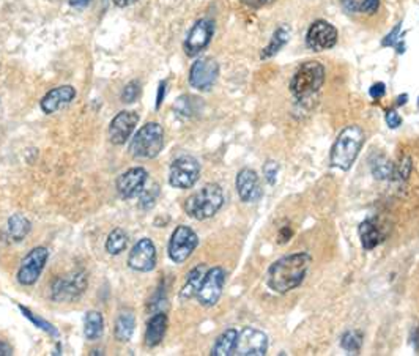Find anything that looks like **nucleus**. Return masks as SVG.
<instances>
[{
    "instance_id": "nucleus-1",
    "label": "nucleus",
    "mask_w": 419,
    "mask_h": 356,
    "mask_svg": "<svg viewBox=\"0 0 419 356\" xmlns=\"http://www.w3.org/2000/svg\"><path fill=\"white\" fill-rule=\"evenodd\" d=\"M311 255L296 253L274 262L266 273V284L276 293H287L300 287L308 275Z\"/></svg>"
},
{
    "instance_id": "nucleus-2",
    "label": "nucleus",
    "mask_w": 419,
    "mask_h": 356,
    "mask_svg": "<svg viewBox=\"0 0 419 356\" xmlns=\"http://www.w3.org/2000/svg\"><path fill=\"white\" fill-rule=\"evenodd\" d=\"M364 143V131L358 125H350L340 131L331 148L330 164L340 171H350Z\"/></svg>"
},
{
    "instance_id": "nucleus-3",
    "label": "nucleus",
    "mask_w": 419,
    "mask_h": 356,
    "mask_svg": "<svg viewBox=\"0 0 419 356\" xmlns=\"http://www.w3.org/2000/svg\"><path fill=\"white\" fill-rule=\"evenodd\" d=\"M224 205L223 188L216 183L202 186L199 191L189 195L185 202V211L197 221H205L215 216Z\"/></svg>"
},
{
    "instance_id": "nucleus-4",
    "label": "nucleus",
    "mask_w": 419,
    "mask_h": 356,
    "mask_svg": "<svg viewBox=\"0 0 419 356\" xmlns=\"http://www.w3.org/2000/svg\"><path fill=\"white\" fill-rule=\"evenodd\" d=\"M325 82V68L320 62L311 60V62L303 63L298 70L295 71L291 81V92L296 100H304L322 88Z\"/></svg>"
},
{
    "instance_id": "nucleus-5",
    "label": "nucleus",
    "mask_w": 419,
    "mask_h": 356,
    "mask_svg": "<svg viewBox=\"0 0 419 356\" xmlns=\"http://www.w3.org/2000/svg\"><path fill=\"white\" fill-rule=\"evenodd\" d=\"M164 147V130L163 126L156 122H150L143 125L131 141L129 151L134 158H143V160H151L156 158Z\"/></svg>"
},
{
    "instance_id": "nucleus-6",
    "label": "nucleus",
    "mask_w": 419,
    "mask_h": 356,
    "mask_svg": "<svg viewBox=\"0 0 419 356\" xmlns=\"http://www.w3.org/2000/svg\"><path fill=\"white\" fill-rule=\"evenodd\" d=\"M89 279L86 271H74L71 275L57 278L51 287V297L59 302H70L78 300L86 292Z\"/></svg>"
},
{
    "instance_id": "nucleus-7",
    "label": "nucleus",
    "mask_w": 419,
    "mask_h": 356,
    "mask_svg": "<svg viewBox=\"0 0 419 356\" xmlns=\"http://www.w3.org/2000/svg\"><path fill=\"white\" fill-rule=\"evenodd\" d=\"M201 177V164L193 156H180L171 166L169 183L178 189L193 188Z\"/></svg>"
},
{
    "instance_id": "nucleus-8",
    "label": "nucleus",
    "mask_w": 419,
    "mask_h": 356,
    "mask_svg": "<svg viewBox=\"0 0 419 356\" xmlns=\"http://www.w3.org/2000/svg\"><path fill=\"white\" fill-rule=\"evenodd\" d=\"M199 245L197 233L188 225H178L169 241V257L175 263L186 262Z\"/></svg>"
},
{
    "instance_id": "nucleus-9",
    "label": "nucleus",
    "mask_w": 419,
    "mask_h": 356,
    "mask_svg": "<svg viewBox=\"0 0 419 356\" xmlns=\"http://www.w3.org/2000/svg\"><path fill=\"white\" fill-rule=\"evenodd\" d=\"M219 76V65L215 59L202 57L196 60L189 71V84L196 90L207 92L216 84Z\"/></svg>"
},
{
    "instance_id": "nucleus-10",
    "label": "nucleus",
    "mask_w": 419,
    "mask_h": 356,
    "mask_svg": "<svg viewBox=\"0 0 419 356\" xmlns=\"http://www.w3.org/2000/svg\"><path fill=\"white\" fill-rule=\"evenodd\" d=\"M266 352H268V336L263 331L248 327L238 332L233 355L263 356Z\"/></svg>"
},
{
    "instance_id": "nucleus-11",
    "label": "nucleus",
    "mask_w": 419,
    "mask_h": 356,
    "mask_svg": "<svg viewBox=\"0 0 419 356\" xmlns=\"http://www.w3.org/2000/svg\"><path fill=\"white\" fill-rule=\"evenodd\" d=\"M49 251L44 246L34 248L30 251L24 260L21 262V267L18 271V281L22 285H34L38 278H40L41 271L44 270V265L48 262Z\"/></svg>"
},
{
    "instance_id": "nucleus-12",
    "label": "nucleus",
    "mask_w": 419,
    "mask_h": 356,
    "mask_svg": "<svg viewBox=\"0 0 419 356\" xmlns=\"http://www.w3.org/2000/svg\"><path fill=\"white\" fill-rule=\"evenodd\" d=\"M226 283V273L221 267H215L207 271L205 275L199 292H197V300L202 306L211 307L219 301L221 295H223Z\"/></svg>"
},
{
    "instance_id": "nucleus-13",
    "label": "nucleus",
    "mask_w": 419,
    "mask_h": 356,
    "mask_svg": "<svg viewBox=\"0 0 419 356\" xmlns=\"http://www.w3.org/2000/svg\"><path fill=\"white\" fill-rule=\"evenodd\" d=\"M213 34H215V24H213V21L210 19L197 21L186 36V41H185L186 56L194 57L197 54H201V52L210 44Z\"/></svg>"
},
{
    "instance_id": "nucleus-14",
    "label": "nucleus",
    "mask_w": 419,
    "mask_h": 356,
    "mask_svg": "<svg viewBox=\"0 0 419 356\" xmlns=\"http://www.w3.org/2000/svg\"><path fill=\"white\" fill-rule=\"evenodd\" d=\"M129 268L141 273H148L156 267V248L150 238H142L133 246L128 257Z\"/></svg>"
},
{
    "instance_id": "nucleus-15",
    "label": "nucleus",
    "mask_w": 419,
    "mask_h": 356,
    "mask_svg": "<svg viewBox=\"0 0 419 356\" xmlns=\"http://www.w3.org/2000/svg\"><path fill=\"white\" fill-rule=\"evenodd\" d=\"M306 43L315 52L331 49L338 43V30L330 22L315 21L308 30Z\"/></svg>"
},
{
    "instance_id": "nucleus-16",
    "label": "nucleus",
    "mask_w": 419,
    "mask_h": 356,
    "mask_svg": "<svg viewBox=\"0 0 419 356\" xmlns=\"http://www.w3.org/2000/svg\"><path fill=\"white\" fill-rule=\"evenodd\" d=\"M139 122V116L133 111H121L118 112L109 126V139L116 146H123L133 134L134 128Z\"/></svg>"
},
{
    "instance_id": "nucleus-17",
    "label": "nucleus",
    "mask_w": 419,
    "mask_h": 356,
    "mask_svg": "<svg viewBox=\"0 0 419 356\" xmlns=\"http://www.w3.org/2000/svg\"><path fill=\"white\" fill-rule=\"evenodd\" d=\"M148 173L142 168H133L117 178V191L123 199H133L146 188Z\"/></svg>"
},
{
    "instance_id": "nucleus-18",
    "label": "nucleus",
    "mask_w": 419,
    "mask_h": 356,
    "mask_svg": "<svg viewBox=\"0 0 419 356\" xmlns=\"http://www.w3.org/2000/svg\"><path fill=\"white\" fill-rule=\"evenodd\" d=\"M237 191L240 199L246 203L257 202L262 197V185L257 172L253 169H241L237 176Z\"/></svg>"
},
{
    "instance_id": "nucleus-19",
    "label": "nucleus",
    "mask_w": 419,
    "mask_h": 356,
    "mask_svg": "<svg viewBox=\"0 0 419 356\" xmlns=\"http://www.w3.org/2000/svg\"><path fill=\"white\" fill-rule=\"evenodd\" d=\"M76 98V90L71 86H60L49 90L41 100V109L46 113H54L59 109L65 108Z\"/></svg>"
},
{
    "instance_id": "nucleus-20",
    "label": "nucleus",
    "mask_w": 419,
    "mask_h": 356,
    "mask_svg": "<svg viewBox=\"0 0 419 356\" xmlns=\"http://www.w3.org/2000/svg\"><path fill=\"white\" fill-rule=\"evenodd\" d=\"M358 232H360L361 245L365 251H372V249L377 248L385 240L383 229L374 219H368V221L361 223Z\"/></svg>"
},
{
    "instance_id": "nucleus-21",
    "label": "nucleus",
    "mask_w": 419,
    "mask_h": 356,
    "mask_svg": "<svg viewBox=\"0 0 419 356\" xmlns=\"http://www.w3.org/2000/svg\"><path fill=\"white\" fill-rule=\"evenodd\" d=\"M167 331V315L164 312L155 314L147 323L146 331V345L156 347L163 342Z\"/></svg>"
},
{
    "instance_id": "nucleus-22",
    "label": "nucleus",
    "mask_w": 419,
    "mask_h": 356,
    "mask_svg": "<svg viewBox=\"0 0 419 356\" xmlns=\"http://www.w3.org/2000/svg\"><path fill=\"white\" fill-rule=\"evenodd\" d=\"M205 275H207V267H205L203 263L197 265L196 268L189 271V275L186 276V283L180 290V298L181 300H191V298L197 297V292H199V289H201Z\"/></svg>"
},
{
    "instance_id": "nucleus-23",
    "label": "nucleus",
    "mask_w": 419,
    "mask_h": 356,
    "mask_svg": "<svg viewBox=\"0 0 419 356\" xmlns=\"http://www.w3.org/2000/svg\"><path fill=\"white\" fill-rule=\"evenodd\" d=\"M134 327L136 319L131 310H123V312H120L116 320V328H113V335H116V339L118 342H129L133 337Z\"/></svg>"
},
{
    "instance_id": "nucleus-24",
    "label": "nucleus",
    "mask_w": 419,
    "mask_h": 356,
    "mask_svg": "<svg viewBox=\"0 0 419 356\" xmlns=\"http://www.w3.org/2000/svg\"><path fill=\"white\" fill-rule=\"evenodd\" d=\"M30 229H32V224H30L29 219L22 215H13L9 219V225H6V233H9V238L13 243H19V241L24 240Z\"/></svg>"
},
{
    "instance_id": "nucleus-25",
    "label": "nucleus",
    "mask_w": 419,
    "mask_h": 356,
    "mask_svg": "<svg viewBox=\"0 0 419 356\" xmlns=\"http://www.w3.org/2000/svg\"><path fill=\"white\" fill-rule=\"evenodd\" d=\"M288 38H291V29H288V26H279L276 30H274V34L271 36L270 43L266 44V48L262 51V59H271L278 54V52L283 49Z\"/></svg>"
},
{
    "instance_id": "nucleus-26",
    "label": "nucleus",
    "mask_w": 419,
    "mask_h": 356,
    "mask_svg": "<svg viewBox=\"0 0 419 356\" xmlns=\"http://www.w3.org/2000/svg\"><path fill=\"white\" fill-rule=\"evenodd\" d=\"M104 319L103 314L98 310H89L84 320V335L89 340H96L103 336Z\"/></svg>"
},
{
    "instance_id": "nucleus-27",
    "label": "nucleus",
    "mask_w": 419,
    "mask_h": 356,
    "mask_svg": "<svg viewBox=\"0 0 419 356\" xmlns=\"http://www.w3.org/2000/svg\"><path fill=\"white\" fill-rule=\"evenodd\" d=\"M237 337H238L237 330H233V328L226 330L223 335L216 339L215 347H213V350H211V355L213 356L233 355L235 345H237Z\"/></svg>"
},
{
    "instance_id": "nucleus-28",
    "label": "nucleus",
    "mask_w": 419,
    "mask_h": 356,
    "mask_svg": "<svg viewBox=\"0 0 419 356\" xmlns=\"http://www.w3.org/2000/svg\"><path fill=\"white\" fill-rule=\"evenodd\" d=\"M370 172L377 180L394 178V164L385 155H375L370 158Z\"/></svg>"
},
{
    "instance_id": "nucleus-29",
    "label": "nucleus",
    "mask_w": 419,
    "mask_h": 356,
    "mask_svg": "<svg viewBox=\"0 0 419 356\" xmlns=\"http://www.w3.org/2000/svg\"><path fill=\"white\" fill-rule=\"evenodd\" d=\"M126 245H128V235L125 233L123 229L117 227V229H113L109 233L108 240H106V251H108L111 255H118L125 251Z\"/></svg>"
},
{
    "instance_id": "nucleus-30",
    "label": "nucleus",
    "mask_w": 419,
    "mask_h": 356,
    "mask_svg": "<svg viewBox=\"0 0 419 356\" xmlns=\"http://www.w3.org/2000/svg\"><path fill=\"white\" fill-rule=\"evenodd\" d=\"M344 9L350 13L372 14L378 10V0H340Z\"/></svg>"
},
{
    "instance_id": "nucleus-31",
    "label": "nucleus",
    "mask_w": 419,
    "mask_h": 356,
    "mask_svg": "<svg viewBox=\"0 0 419 356\" xmlns=\"http://www.w3.org/2000/svg\"><path fill=\"white\" fill-rule=\"evenodd\" d=\"M201 100L196 96H180L177 103H175V111H177L180 116H185V117H193L194 113H197L201 108Z\"/></svg>"
},
{
    "instance_id": "nucleus-32",
    "label": "nucleus",
    "mask_w": 419,
    "mask_h": 356,
    "mask_svg": "<svg viewBox=\"0 0 419 356\" xmlns=\"http://www.w3.org/2000/svg\"><path fill=\"white\" fill-rule=\"evenodd\" d=\"M19 309H21V312L24 314L27 319L32 322L36 328H41L43 331H46V332H49L51 336H59V330L54 327V325L52 323H49V322H46L44 319H41L40 315H35L32 310H29L27 307H24V306H19Z\"/></svg>"
},
{
    "instance_id": "nucleus-33",
    "label": "nucleus",
    "mask_w": 419,
    "mask_h": 356,
    "mask_svg": "<svg viewBox=\"0 0 419 356\" xmlns=\"http://www.w3.org/2000/svg\"><path fill=\"white\" fill-rule=\"evenodd\" d=\"M361 344H363V337H361L360 332H356V331H347L345 335L342 336V340H340L342 348L347 350L348 353L360 352Z\"/></svg>"
},
{
    "instance_id": "nucleus-34",
    "label": "nucleus",
    "mask_w": 419,
    "mask_h": 356,
    "mask_svg": "<svg viewBox=\"0 0 419 356\" xmlns=\"http://www.w3.org/2000/svg\"><path fill=\"white\" fill-rule=\"evenodd\" d=\"M159 197V185L153 183L150 188H143L141 193V207L143 210H150L155 207V203Z\"/></svg>"
},
{
    "instance_id": "nucleus-35",
    "label": "nucleus",
    "mask_w": 419,
    "mask_h": 356,
    "mask_svg": "<svg viewBox=\"0 0 419 356\" xmlns=\"http://www.w3.org/2000/svg\"><path fill=\"white\" fill-rule=\"evenodd\" d=\"M411 173V158L410 155H402L399 163L394 166V177L400 181H407Z\"/></svg>"
},
{
    "instance_id": "nucleus-36",
    "label": "nucleus",
    "mask_w": 419,
    "mask_h": 356,
    "mask_svg": "<svg viewBox=\"0 0 419 356\" xmlns=\"http://www.w3.org/2000/svg\"><path fill=\"white\" fill-rule=\"evenodd\" d=\"M141 95V84L137 81L129 82V84L123 88V93H121V101L131 104L134 103Z\"/></svg>"
},
{
    "instance_id": "nucleus-37",
    "label": "nucleus",
    "mask_w": 419,
    "mask_h": 356,
    "mask_svg": "<svg viewBox=\"0 0 419 356\" xmlns=\"http://www.w3.org/2000/svg\"><path fill=\"white\" fill-rule=\"evenodd\" d=\"M278 172H279V164L276 161H266V164L263 166V173H265L266 181H268L270 185L276 183Z\"/></svg>"
},
{
    "instance_id": "nucleus-38",
    "label": "nucleus",
    "mask_w": 419,
    "mask_h": 356,
    "mask_svg": "<svg viewBox=\"0 0 419 356\" xmlns=\"http://www.w3.org/2000/svg\"><path fill=\"white\" fill-rule=\"evenodd\" d=\"M386 123H388V126L393 128V130H395V128H399L402 125V117L395 111H388L386 112Z\"/></svg>"
},
{
    "instance_id": "nucleus-39",
    "label": "nucleus",
    "mask_w": 419,
    "mask_h": 356,
    "mask_svg": "<svg viewBox=\"0 0 419 356\" xmlns=\"http://www.w3.org/2000/svg\"><path fill=\"white\" fill-rule=\"evenodd\" d=\"M399 32H400V24H398L395 26L393 30H391V34L388 35L385 40L382 41V46H395V43H398V35H399Z\"/></svg>"
},
{
    "instance_id": "nucleus-40",
    "label": "nucleus",
    "mask_w": 419,
    "mask_h": 356,
    "mask_svg": "<svg viewBox=\"0 0 419 356\" xmlns=\"http://www.w3.org/2000/svg\"><path fill=\"white\" fill-rule=\"evenodd\" d=\"M369 95L374 98V100H380V98L385 95V84H382V82H377V84H374L369 88Z\"/></svg>"
},
{
    "instance_id": "nucleus-41",
    "label": "nucleus",
    "mask_w": 419,
    "mask_h": 356,
    "mask_svg": "<svg viewBox=\"0 0 419 356\" xmlns=\"http://www.w3.org/2000/svg\"><path fill=\"white\" fill-rule=\"evenodd\" d=\"M13 350L9 342H5V340H0V356H11Z\"/></svg>"
},
{
    "instance_id": "nucleus-42",
    "label": "nucleus",
    "mask_w": 419,
    "mask_h": 356,
    "mask_svg": "<svg viewBox=\"0 0 419 356\" xmlns=\"http://www.w3.org/2000/svg\"><path fill=\"white\" fill-rule=\"evenodd\" d=\"M164 90H166V82H161V84H159V90H158L156 109H159V106H161V101H163V98H164Z\"/></svg>"
},
{
    "instance_id": "nucleus-43",
    "label": "nucleus",
    "mask_w": 419,
    "mask_h": 356,
    "mask_svg": "<svg viewBox=\"0 0 419 356\" xmlns=\"http://www.w3.org/2000/svg\"><path fill=\"white\" fill-rule=\"evenodd\" d=\"M91 0H70V5L76 6V9H84V6H87Z\"/></svg>"
},
{
    "instance_id": "nucleus-44",
    "label": "nucleus",
    "mask_w": 419,
    "mask_h": 356,
    "mask_svg": "<svg viewBox=\"0 0 419 356\" xmlns=\"http://www.w3.org/2000/svg\"><path fill=\"white\" fill-rule=\"evenodd\" d=\"M137 0H113V4H116L117 6H120V9H125V6H129L136 4Z\"/></svg>"
},
{
    "instance_id": "nucleus-45",
    "label": "nucleus",
    "mask_w": 419,
    "mask_h": 356,
    "mask_svg": "<svg viewBox=\"0 0 419 356\" xmlns=\"http://www.w3.org/2000/svg\"><path fill=\"white\" fill-rule=\"evenodd\" d=\"M246 2L249 5H253V6H262V5H266V4H271L273 0H246Z\"/></svg>"
},
{
    "instance_id": "nucleus-46",
    "label": "nucleus",
    "mask_w": 419,
    "mask_h": 356,
    "mask_svg": "<svg viewBox=\"0 0 419 356\" xmlns=\"http://www.w3.org/2000/svg\"><path fill=\"white\" fill-rule=\"evenodd\" d=\"M405 101H408V95H407V93H403V95H400V96L398 98V106L405 104Z\"/></svg>"
}]
</instances>
